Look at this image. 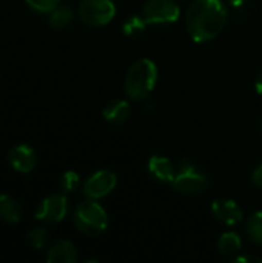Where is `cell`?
<instances>
[{
	"label": "cell",
	"mask_w": 262,
	"mask_h": 263,
	"mask_svg": "<svg viewBox=\"0 0 262 263\" xmlns=\"http://www.w3.org/2000/svg\"><path fill=\"white\" fill-rule=\"evenodd\" d=\"M26 239H28V243L31 247H34L36 250H42V248H45L49 243L51 234H49V231L45 227H36V228L28 231Z\"/></svg>",
	"instance_id": "e0dca14e"
},
{
	"label": "cell",
	"mask_w": 262,
	"mask_h": 263,
	"mask_svg": "<svg viewBox=\"0 0 262 263\" xmlns=\"http://www.w3.org/2000/svg\"><path fill=\"white\" fill-rule=\"evenodd\" d=\"M116 185H117L116 174L108 170H100L93 176H90L88 180L83 183V194L88 199L99 200L107 197L110 193H113Z\"/></svg>",
	"instance_id": "ba28073f"
},
{
	"label": "cell",
	"mask_w": 262,
	"mask_h": 263,
	"mask_svg": "<svg viewBox=\"0 0 262 263\" xmlns=\"http://www.w3.org/2000/svg\"><path fill=\"white\" fill-rule=\"evenodd\" d=\"M62 0H25L26 6L39 14H49L54 8L60 5Z\"/></svg>",
	"instance_id": "ffe728a7"
},
{
	"label": "cell",
	"mask_w": 262,
	"mask_h": 263,
	"mask_svg": "<svg viewBox=\"0 0 262 263\" xmlns=\"http://www.w3.org/2000/svg\"><path fill=\"white\" fill-rule=\"evenodd\" d=\"M77 260V250L69 240H57L48 250V263H74Z\"/></svg>",
	"instance_id": "8fae6325"
},
{
	"label": "cell",
	"mask_w": 262,
	"mask_h": 263,
	"mask_svg": "<svg viewBox=\"0 0 262 263\" xmlns=\"http://www.w3.org/2000/svg\"><path fill=\"white\" fill-rule=\"evenodd\" d=\"M103 119L113 125H120L131 117V106L125 100H111L102 111Z\"/></svg>",
	"instance_id": "7c38bea8"
},
{
	"label": "cell",
	"mask_w": 262,
	"mask_h": 263,
	"mask_svg": "<svg viewBox=\"0 0 262 263\" xmlns=\"http://www.w3.org/2000/svg\"><path fill=\"white\" fill-rule=\"evenodd\" d=\"M252 260H255V262H262V259H259V257H236V259H235V262H252Z\"/></svg>",
	"instance_id": "cb8c5ba5"
},
{
	"label": "cell",
	"mask_w": 262,
	"mask_h": 263,
	"mask_svg": "<svg viewBox=\"0 0 262 263\" xmlns=\"http://www.w3.org/2000/svg\"><path fill=\"white\" fill-rule=\"evenodd\" d=\"M212 213L218 222H221L222 225H227V227L238 225L244 219V213H242L241 206L232 199L215 200L212 205Z\"/></svg>",
	"instance_id": "30bf717a"
},
{
	"label": "cell",
	"mask_w": 262,
	"mask_h": 263,
	"mask_svg": "<svg viewBox=\"0 0 262 263\" xmlns=\"http://www.w3.org/2000/svg\"><path fill=\"white\" fill-rule=\"evenodd\" d=\"M80 185V177L76 171H66L60 177V188L63 193H73L79 188Z\"/></svg>",
	"instance_id": "44dd1931"
},
{
	"label": "cell",
	"mask_w": 262,
	"mask_h": 263,
	"mask_svg": "<svg viewBox=\"0 0 262 263\" xmlns=\"http://www.w3.org/2000/svg\"><path fill=\"white\" fill-rule=\"evenodd\" d=\"M8 163L11 168L20 174H28L31 173L36 165H37V156L34 148H31L26 143H20L12 146L8 151Z\"/></svg>",
	"instance_id": "9c48e42d"
},
{
	"label": "cell",
	"mask_w": 262,
	"mask_h": 263,
	"mask_svg": "<svg viewBox=\"0 0 262 263\" xmlns=\"http://www.w3.org/2000/svg\"><path fill=\"white\" fill-rule=\"evenodd\" d=\"M73 9L66 5H59L57 8H54L51 12H49V25L54 28V29H63L66 28L71 22H73Z\"/></svg>",
	"instance_id": "9a60e30c"
},
{
	"label": "cell",
	"mask_w": 262,
	"mask_h": 263,
	"mask_svg": "<svg viewBox=\"0 0 262 263\" xmlns=\"http://www.w3.org/2000/svg\"><path fill=\"white\" fill-rule=\"evenodd\" d=\"M158 82V66L150 59H141L134 62L127 71L124 88L130 99L144 100L154 89Z\"/></svg>",
	"instance_id": "7a4b0ae2"
},
{
	"label": "cell",
	"mask_w": 262,
	"mask_h": 263,
	"mask_svg": "<svg viewBox=\"0 0 262 263\" xmlns=\"http://www.w3.org/2000/svg\"><path fill=\"white\" fill-rule=\"evenodd\" d=\"M241 248H242L241 237L233 231L224 233L218 240V250L224 256H233L238 251H241Z\"/></svg>",
	"instance_id": "2e32d148"
},
{
	"label": "cell",
	"mask_w": 262,
	"mask_h": 263,
	"mask_svg": "<svg viewBox=\"0 0 262 263\" xmlns=\"http://www.w3.org/2000/svg\"><path fill=\"white\" fill-rule=\"evenodd\" d=\"M20 203L9 194H0V220L5 223H19L22 219Z\"/></svg>",
	"instance_id": "5bb4252c"
},
{
	"label": "cell",
	"mask_w": 262,
	"mask_h": 263,
	"mask_svg": "<svg viewBox=\"0 0 262 263\" xmlns=\"http://www.w3.org/2000/svg\"><path fill=\"white\" fill-rule=\"evenodd\" d=\"M179 15L181 9L173 0H147L142 8V17L150 25L173 23Z\"/></svg>",
	"instance_id": "52a82bcc"
},
{
	"label": "cell",
	"mask_w": 262,
	"mask_h": 263,
	"mask_svg": "<svg viewBox=\"0 0 262 263\" xmlns=\"http://www.w3.org/2000/svg\"><path fill=\"white\" fill-rule=\"evenodd\" d=\"M252 180H253L255 186H258V188H262V163L259 165V166H256V170L253 171Z\"/></svg>",
	"instance_id": "7402d4cb"
},
{
	"label": "cell",
	"mask_w": 262,
	"mask_h": 263,
	"mask_svg": "<svg viewBox=\"0 0 262 263\" xmlns=\"http://www.w3.org/2000/svg\"><path fill=\"white\" fill-rule=\"evenodd\" d=\"M74 227L79 233L88 237L100 236L108 227L107 211L93 199L80 202L73 214Z\"/></svg>",
	"instance_id": "3957f363"
},
{
	"label": "cell",
	"mask_w": 262,
	"mask_h": 263,
	"mask_svg": "<svg viewBox=\"0 0 262 263\" xmlns=\"http://www.w3.org/2000/svg\"><path fill=\"white\" fill-rule=\"evenodd\" d=\"M246 231L252 239V242L262 245V211H258L249 217Z\"/></svg>",
	"instance_id": "ac0fdd59"
},
{
	"label": "cell",
	"mask_w": 262,
	"mask_h": 263,
	"mask_svg": "<svg viewBox=\"0 0 262 263\" xmlns=\"http://www.w3.org/2000/svg\"><path fill=\"white\" fill-rule=\"evenodd\" d=\"M244 2H246V0H230V3H232L233 6H241Z\"/></svg>",
	"instance_id": "d4e9b609"
},
{
	"label": "cell",
	"mask_w": 262,
	"mask_h": 263,
	"mask_svg": "<svg viewBox=\"0 0 262 263\" xmlns=\"http://www.w3.org/2000/svg\"><path fill=\"white\" fill-rule=\"evenodd\" d=\"M227 23V8L221 0H195L185 17L188 35L198 42L216 39Z\"/></svg>",
	"instance_id": "6da1fadb"
},
{
	"label": "cell",
	"mask_w": 262,
	"mask_h": 263,
	"mask_svg": "<svg viewBox=\"0 0 262 263\" xmlns=\"http://www.w3.org/2000/svg\"><path fill=\"white\" fill-rule=\"evenodd\" d=\"M255 88H256V92H258L259 96H262V71L258 74V77H256Z\"/></svg>",
	"instance_id": "603a6c76"
},
{
	"label": "cell",
	"mask_w": 262,
	"mask_h": 263,
	"mask_svg": "<svg viewBox=\"0 0 262 263\" xmlns=\"http://www.w3.org/2000/svg\"><path fill=\"white\" fill-rule=\"evenodd\" d=\"M116 15V6L111 0H80L79 17L90 26H105Z\"/></svg>",
	"instance_id": "5b68a950"
},
{
	"label": "cell",
	"mask_w": 262,
	"mask_h": 263,
	"mask_svg": "<svg viewBox=\"0 0 262 263\" xmlns=\"http://www.w3.org/2000/svg\"><path fill=\"white\" fill-rule=\"evenodd\" d=\"M148 170H150L151 176L162 183H171L176 176L171 162L162 156H153L148 160Z\"/></svg>",
	"instance_id": "4fadbf2b"
},
{
	"label": "cell",
	"mask_w": 262,
	"mask_h": 263,
	"mask_svg": "<svg viewBox=\"0 0 262 263\" xmlns=\"http://www.w3.org/2000/svg\"><path fill=\"white\" fill-rule=\"evenodd\" d=\"M68 199L65 194H49L36 208V219L45 223H59L68 214Z\"/></svg>",
	"instance_id": "8992f818"
},
{
	"label": "cell",
	"mask_w": 262,
	"mask_h": 263,
	"mask_svg": "<svg viewBox=\"0 0 262 263\" xmlns=\"http://www.w3.org/2000/svg\"><path fill=\"white\" fill-rule=\"evenodd\" d=\"M145 25L147 22L144 20V17H137V15H131L124 22V34L128 37H139L144 34L145 31Z\"/></svg>",
	"instance_id": "d6986e66"
},
{
	"label": "cell",
	"mask_w": 262,
	"mask_h": 263,
	"mask_svg": "<svg viewBox=\"0 0 262 263\" xmlns=\"http://www.w3.org/2000/svg\"><path fill=\"white\" fill-rule=\"evenodd\" d=\"M173 188L187 196H196L207 191L210 182L204 173H201L190 160H184L179 166V171L174 176V180L171 182Z\"/></svg>",
	"instance_id": "277c9868"
}]
</instances>
